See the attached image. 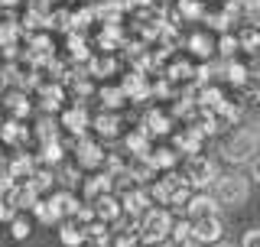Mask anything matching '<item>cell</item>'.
Segmentation results:
<instances>
[{
    "label": "cell",
    "mask_w": 260,
    "mask_h": 247,
    "mask_svg": "<svg viewBox=\"0 0 260 247\" xmlns=\"http://www.w3.org/2000/svg\"><path fill=\"white\" fill-rule=\"evenodd\" d=\"M260 153V130L257 127H231L221 137V160L231 166H244Z\"/></svg>",
    "instance_id": "6da1fadb"
},
{
    "label": "cell",
    "mask_w": 260,
    "mask_h": 247,
    "mask_svg": "<svg viewBox=\"0 0 260 247\" xmlns=\"http://www.w3.org/2000/svg\"><path fill=\"white\" fill-rule=\"evenodd\" d=\"M173 211L169 208H156L153 205L146 215L137 221V241H140L143 247H156L162 241H169V231H173Z\"/></svg>",
    "instance_id": "7a4b0ae2"
},
{
    "label": "cell",
    "mask_w": 260,
    "mask_h": 247,
    "mask_svg": "<svg viewBox=\"0 0 260 247\" xmlns=\"http://www.w3.org/2000/svg\"><path fill=\"white\" fill-rule=\"evenodd\" d=\"M250 195V186H247V176H241V172H218V179L211 182V199L215 205H228V208H234V205H244Z\"/></svg>",
    "instance_id": "3957f363"
},
{
    "label": "cell",
    "mask_w": 260,
    "mask_h": 247,
    "mask_svg": "<svg viewBox=\"0 0 260 247\" xmlns=\"http://www.w3.org/2000/svg\"><path fill=\"white\" fill-rule=\"evenodd\" d=\"M218 179V166L215 160L195 153V156H185V166H182V182L192 189V192H208V186Z\"/></svg>",
    "instance_id": "277c9868"
},
{
    "label": "cell",
    "mask_w": 260,
    "mask_h": 247,
    "mask_svg": "<svg viewBox=\"0 0 260 247\" xmlns=\"http://www.w3.org/2000/svg\"><path fill=\"white\" fill-rule=\"evenodd\" d=\"M192 225V244L195 247H218L224 237V225L218 215L211 218H202V221H189Z\"/></svg>",
    "instance_id": "5b68a950"
},
{
    "label": "cell",
    "mask_w": 260,
    "mask_h": 247,
    "mask_svg": "<svg viewBox=\"0 0 260 247\" xmlns=\"http://www.w3.org/2000/svg\"><path fill=\"white\" fill-rule=\"evenodd\" d=\"M91 211H94V221H101V225H108V228H114L120 218H124V211H120V199L114 192L94 199L91 202Z\"/></svg>",
    "instance_id": "8992f818"
},
{
    "label": "cell",
    "mask_w": 260,
    "mask_h": 247,
    "mask_svg": "<svg viewBox=\"0 0 260 247\" xmlns=\"http://www.w3.org/2000/svg\"><path fill=\"white\" fill-rule=\"evenodd\" d=\"M104 156H108V153H104V146L98 143V140H85V137L78 140V146H75V163H78L81 169H101V166H104Z\"/></svg>",
    "instance_id": "52a82bcc"
},
{
    "label": "cell",
    "mask_w": 260,
    "mask_h": 247,
    "mask_svg": "<svg viewBox=\"0 0 260 247\" xmlns=\"http://www.w3.org/2000/svg\"><path fill=\"white\" fill-rule=\"evenodd\" d=\"M182 211H185V221H202V218L218 215V205L208 192H192L189 202L182 205Z\"/></svg>",
    "instance_id": "ba28073f"
},
{
    "label": "cell",
    "mask_w": 260,
    "mask_h": 247,
    "mask_svg": "<svg viewBox=\"0 0 260 247\" xmlns=\"http://www.w3.org/2000/svg\"><path fill=\"white\" fill-rule=\"evenodd\" d=\"M62 127L69 130V134H75L78 140L91 130V114H88V108L85 104H75V108H69L62 114Z\"/></svg>",
    "instance_id": "9c48e42d"
},
{
    "label": "cell",
    "mask_w": 260,
    "mask_h": 247,
    "mask_svg": "<svg viewBox=\"0 0 260 247\" xmlns=\"http://www.w3.org/2000/svg\"><path fill=\"white\" fill-rule=\"evenodd\" d=\"M91 130H94V137L98 140H114L120 134V117H117V111H104V114H98V117L91 120Z\"/></svg>",
    "instance_id": "30bf717a"
},
{
    "label": "cell",
    "mask_w": 260,
    "mask_h": 247,
    "mask_svg": "<svg viewBox=\"0 0 260 247\" xmlns=\"http://www.w3.org/2000/svg\"><path fill=\"white\" fill-rule=\"evenodd\" d=\"M143 134L146 137H166L169 134V130H173V117H169V114L166 111H150V114H146V117H143Z\"/></svg>",
    "instance_id": "8fae6325"
},
{
    "label": "cell",
    "mask_w": 260,
    "mask_h": 247,
    "mask_svg": "<svg viewBox=\"0 0 260 247\" xmlns=\"http://www.w3.org/2000/svg\"><path fill=\"white\" fill-rule=\"evenodd\" d=\"M108 192H114L108 172H94L91 179H85V205H91L94 199H101V195H108Z\"/></svg>",
    "instance_id": "7c38bea8"
},
{
    "label": "cell",
    "mask_w": 260,
    "mask_h": 247,
    "mask_svg": "<svg viewBox=\"0 0 260 247\" xmlns=\"http://www.w3.org/2000/svg\"><path fill=\"white\" fill-rule=\"evenodd\" d=\"M124 143H127V150H130V160H143V156L146 153H150L153 150V140L150 137H146L143 134V130H130V134H127V140H124Z\"/></svg>",
    "instance_id": "4fadbf2b"
},
{
    "label": "cell",
    "mask_w": 260,
    "mask_h": 247,
    "mask_svg": "<svg viewBox=\"0 0 260 247\" xmlns=\"http://www.w3.org/2000/svg\"><path fill=\"white\" fill-rule=\"evenodd\" d=\"M176 146H179L182 153L195 156V153H199V146H202V134H199L195 127H182V130L176 134Z\"/></svg>",
    "instance_id": "5bb4252c"
},
{
    "label": "cell",
    "mask_w": 260,
    "mask_h": 247,
    "mask_svg": "<svg viewBox=\"0 0 260 247\" xmlns=\"http://www.w3.org/2000/svg\"><path fill=\"white\" fill-rule=\"evenodd\" d=\"M189 52L195 59H208V55L215 52V39H211L208 33H192L189 36Z\"/></svg>",
    "instance_id": "9a60e30c"
},
{
    "label": "cell",
    "mask_w": 260,
    "mask_h": 247,
    "mask_svg": "<svg viewBox=\"0 0 260 247\" xmlns=\"http://www.w3.org/2000/svg\"><path fill=\"white\" fill-rule=\"evenodd\" d=\"M59 244L62 247H81V244H85V231H81V225H75V221H62Z\"/></svg>",
    "instance_id": "2e32d148"
},
{
    "label": "cell",
    "mask_w": 260,
    "mask_h": 247,
    "mask_svg": "<svg viewBox=\"0 0 260 247\" xmlns=\"http://www.w3.org/2000/svg\"><path fill=\"white\" fill-rule=\"evenodd\" d=\"M0 140H4L7 146H16L20 140H26V127H23V120H7V123H0Z\"/></svg>",
    "instance_id": "e0dca14e"
},
{
    "label": "cell",
    "mask_w": 260,
    "mask_h": 247,
    "mask_svg": "<svg viewBox=\"0 0 260 247\" xmlns=\"http://www.w3.org/2000/svg\"><path fill=\"white\" fill-rule=\"evenodd\" d=\"M4 108L13 114V120H23L29 114V101H26V95H23V91H10V95H7V101H4Z\"/></svg>",
    "instance_id": "ac0fdd59"
},
{
    "label": "cell",
    "mask_w": 260,
    "mask_h": 247,
    "mask_svg": "<svg viewBox=\"0 0 260 247\" xmlns=\"http://www.w3.org/2000/svg\"><path fill=\"white\" fill-rule=\"evenodd\" d=\"M32 234V221L26 211H16V215L10 218V237L13 241H26V237Z\"/></svg>",
    "instance_id": "d6986e66"
},
{
    "label": "cell",
    "mask_w": 260,
    "mask_h": 247,
    "mask_svg": "<svg viewBox=\"0 0 260 247\" xmlns=\"http://www.w3.org/2000/svg\"><path fill=\"white\" fill-rule=\"evenodd\" d=\"M98 98H101L104 111H117L120 104L127 101V98H124V91H120V85H108V88H101V91H98Z\"/></svg>",
    "instance_id": "ffe728a7"
},
{
    "label": "cell",
    "mask_w": 260,
    "mask_h": 247,
    "mask_svg": "<svg viewBox=\"0 0 260 247\" xmlns=\"http://www.w3.org/2000/svg\"><path fill=\"white\" fill-rule=\"evenodd\" d=\"M215 49L224 55L228 62H231L234 55H238V49H241V46H238V36H234V29H231V33H221V39L215 43Z\"/></svg>",
    "instance_id": "44dd1931"
},
{
    "label": "cell",
    "mask_w": 260,
    "mask_h": 247,
    "mask_svg": "<svg viewBox=\"0 0 260 247\" xmlns=\"http://www.w3.org/2000/svg\"><path fill=\"white\" fill-rule=\"evenodd\" d=\"M169 237L179 244V247H185V244H192V225L185 218H179V221H173V231H169Z\"/></svg>",
    "instance_id": "7402d4cb"
},
{
    "label": "cell",
    "mask_w": 260,
    "mask_h": 247,
    "mask_svg": "<svg viewBox=\"0 0 260 247\" xmlns=\"http://www.w3.org/2000/svg\"><path fill=\"white\" fill-rule=\"evenodd\" d=\"M39 160H43L46 166H55V163H62V146L55 143V140H49V143H43V153H39Z\"/></svg>",
    "instance_id": "603a6c76"
},
{
    "label": "cell",
    "mask_w": 260,
    "mask_h": 247,
    "mask_svg": "<svg viewBox=\"0 0 260 247\" xmlns=\"http://www.w3.org/2000/svg\"><path fill=\"white\" fill-rule=\"evenodd\" d=\"M88 69H91V75H111L117 65L114 59H104V55H94V59H88Z\"/></svg>",
    "instance_id": "cb8c5ba5"
},
{
    "label": "cell",
    "mask_w": 260,
    "mask_h": 247,
    "mask_svg": "<svg viewBox=\"0 0 260 247\" xmlns=\"http://www.w3.org/2000/svg\"><path fill=\"white\" fill-rule=\"evenodd\" d=\"M202 13L205 10H202L199 0H179V16H182V20H199Z\"/></svg>",
    "instance_id": "d4e9b609"
},
{
    "label": "cell",
    "mask_w": 260,
    "mask_h": 247,
    "mask_svg": "<svg viewBox=\"0 0 260 247\" xmlns=\"http://www.w3.org/2000/svg\"><path fill=\"white\" fill-rule=\"evenodd\" d=\"M241 247H260V228H250L247 234H244V241Z\"/></svg>",
    "instance_id": "484cf974"
},
{
    "label": "cell",
    "mask_w": 260,
    "mask_h": 247,
    "mask_svg": "<svg viewBox=\"0 0 260 247\" xmlns=\"http://www.w3.org/2000/svg\"><path fill=\"white\" fill-rule=\"evenodd\" d=\"M250 179H257V182H260V153L250 160Z\"/></svg>",
    "instance_id": "4316f807"
},
{
    "label": "cell",
    "mask_w": 260,
    "mask_h": 247,
    "mask_svg": "<svg viewBox=\"0 0 260 247\" xmlns=\"http://www.w3.org/2000/svg\"><path fill=\"white\" fill-rule=\"evenodd\" d=\"M20 4V0H0V7H4V10H10V7H16Z\"/></svg>",
    "instance_id": "83f0119b"
},
{
    "label": "cell",
    "mask_w": 260,
    "mask_h": 247,
    "mask_svg": "<svg viewBox=\"0 0 260 247\" xmlns=\"http://www.w3.org/2000/svg\"><path fill=\"white\" fill-rule=\"evenodd\" d=\"M0 163H4V146H0Z\"/></svg>",
    "instance_id": "f1b7e54d"
},
{
    "label": "cell",
    "mask_w": 260,
    "mask_h": 247,
    "mask_svg": "<svg viewBox=\"0 0 260 247\" xmlns=\"http://www.w3.org/2000/svg\"><path fill=\"white\" fill-rule=\"evenodd\" d=\"M185 247H195V244H185Z\"/></svg>",
    "instance_id": "f546056e"
}]
</instances>
